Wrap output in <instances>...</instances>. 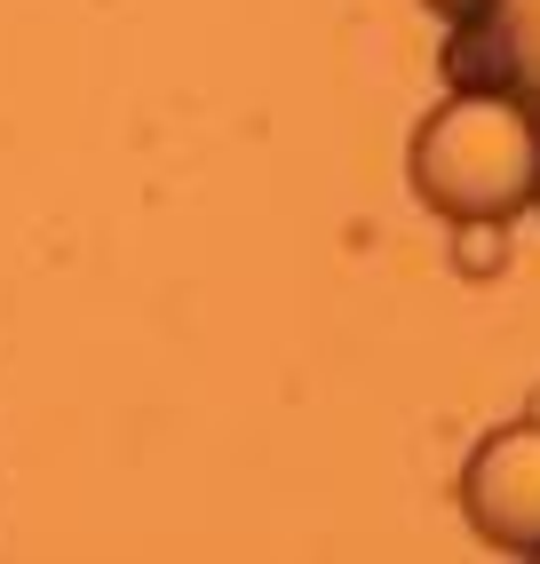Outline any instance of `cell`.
I'll use <instances>...</instances> for the list:
<instances>
[{
	"label": "cell",
	"instance_id": "1",
	"mask_svg": "<svg viewBox=\"0 0 540 564\" xmlns=\"http://www.w3.org/2000/svg\"><path fill=\"white\" fill-rule=\"evenodd\" d=\"M413 199L445 223H509L540 183V120L517 88H453L413 128Z\"/></svg>",
	"mask_w": 540,
	"mask_h": 564
},
{
	"label": "cell",
	"instance_id": "2",
	"mask_svg": "<svg viewBox=\"0 0 540 564\" xmlns=\"http://www.w3.org/2000/svg\"><path fill=\"white\" fill-rule=\"evenodd\" d=\"M461 517L500 556H540V422H500L461 462Z\"/></svg>",
	"mask_w": 540,
	"mask_h": 564
},
{
	"label": "cell",
	"instance_id": "3",
	"mask_svg": "<svg viewBox=\"0 0 540 564\" xmlns=\"http://www.w3.org/2000/svg\"><path fill=\"white\" fill-rule=\"evenodd\" d=\"M485 41H493V64H500V88H517L540 120V0H493Z\"/></svg>",
	"mask_w": 540,
	"mask_h": 564
},
{
	"label": "cell",
	"instance_id": "4",
	"mask_svg": "<svg viewBox=\"0 0 540 564\" xmlns=\"http://www.w3.org/2000/svg\"><path fill=\"white\" fill-rule=\"evenodd\" d=\"M500 254H509V247H500L493 223H453V271H461V279H493Z\"/></svg>",
	"mask_w": 540,
	"mask_h": 564
},
{
	"label": "cell",
	"instance_id": "5",
	"mask_svg": "<svg viewBox=\"0 0 540 564\" xmlns=\"http://www.w3.org/2000/svg\"><path fill=\"white\" fill-rule=\"evenodd\" d=\"M421 9H430L438 24H485V9H493V0H421Z\"/></svg>",
	"mask_w": 540,
	"mask_h": 564
},
{
	"label": "cell",
	"instance_id": "6",
	"mask_svg": "<svg viewBox=\"0 0 540 564\" xmlns=\"http://www.w3.org/2000/svg\"><path fill=\"white\" fill-rule=\"evenodd\" d=\"M532 199H540V183H532Z\"/></svg>",
	"mask_w": 540,
	"mask_h": 564
}]
</instances>
